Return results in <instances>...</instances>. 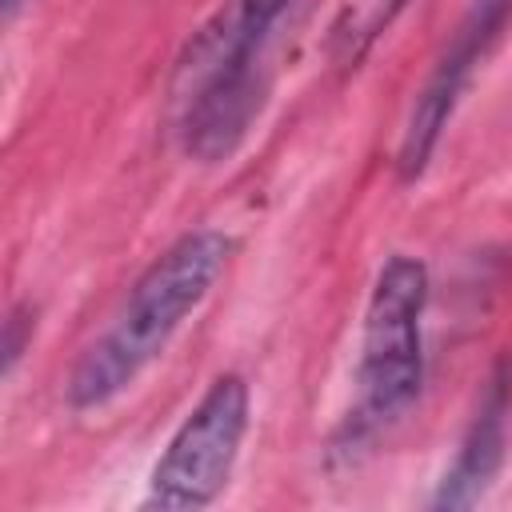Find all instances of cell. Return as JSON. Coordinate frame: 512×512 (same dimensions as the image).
<instances>
[{
    "instance_id": "1",
    "label": "cell",
    "mask_w": 512,
    "mask_h": 512,
    "mask_svg": "<svg viewBox=\"0 0 512 512\" xmlns=\"http://www.w3.org/2000/svg\"><path fill=\"white\" fill-rule=\"evenodd\" d=\"M232 240L220 228L184 232L172 248H164L148 272L132 284L124 308L108 324V332L84 348L68 376V404L80 412L112 404L172 340L188 312L212 292L224 272Z\"/></svg>"
},
{
    "instance_id": "2",
    "label": "cell",
    "mask_w": 512,
    "mask_h": 512,
    "mask_svg": "<svg viewBox=\"0 0 512 512\" xmlns=\"http://www.w3.org/2000/svg\"><path fill=\"white\" fill-rule=\"evenodd\" d=\"M424 304H428V268L416 256H388L376 272L364 308L360 332V368H356V404L344 424L348 448L364 444L408 404L424 384Z\"/></svg>"
},
{
    "instance_id": "3",
    "label": "cell",
    "mask_w": 512,
    "mask_h": 512,
    "mask_svg": "<svg viewBox=\"0 0 512 512\" xmlns=\"http://www.w3.org/2000/svg\"><path fill=\"white\" fill-rule=\"evenodd\" d=\"M248 384L236 372H224L208 384L184 424L172 432L164 456L152 468L144 508H204L212 504L240 456L248 432Z\"/></svg>"
},
{
    "instance_id": "4",
    "label": "cell",
    "mask_w": 512,
    "mask_h": 512,
    "mask_svg": "<svg viewBox=\"0 0 512 512\" xmlns=\"http://www.w3.org/2000/svg\"><path fill=\"white\" fill-rule=\"evenodd\" d=\"M508 12H512V0H472L468 16L460 20L456 36L448 40L444 56L436 60L428 84L420 88V96H416V104L408 112V124H404V136H400V152H396L400 180H416L424 172L444 124L456 112V100L464 96L476 64L492 48V40L504 28Z\"/></svg>"
},
{
    "instance_id": "5",
    "label": "cell",
    "mask_w": 512,
    "mask_h": 512,
    "mask_svg": "<svg viewBox=\"0 0 512 512\" xmlns=\"http://www.w3.org/2000/svg\"><path fill=\"white\" fill-rule=\"evenodd\" d=\"M292 0H224L180 48L172 80H168V108L172 116L196 100L208 84L256 68L260 44L276 28V20L288 12Z\"/></svg>"
},
{
    "instance_id": "6",
    "label": "cell",
    "mask_w": 512,
    "mask_h": 512,
    "mask_svg": "<svg viewBox=\"0 0 512 512\" xmlns=\"http://www.w3.org/2000/svg\"><path fill=\"white\" fill-rule=\"evenodd\" d=\"M508 408H512V384L504 372H496L484 400H480V412L472 416V428L460 440L452 468L444 472V480L432 496V508H472L484 496V488L492 484V476L504 460Z\"/></svg>"
},
{
    "instance_id": "7",
    "label": "cell",
    "mask_w": 512,
    "mask_h": 512,
    "mask_svg": "<svg viewBox=\"0 0 512 512\" xmlns=\"http://www.w3.org/2000/svg\"><path fill=\"white\" fill-rule=\"evenodd\" d=\"M408 0H340L332 24H328V40L324 52L340 72H352L372 48L376 40L392 28V20L404 12Z\"/></svg>"
},
{
    "instance_id": "8",
    "label": "cell",
    "mask_w": 512,
    "mask_h": 512,
    "mask_svg": "<svg viewBox=\"0 0 512 512\" xmlns=\"http://www.w3.org/2000/svg\"><path fill=\"white\" fill-rule=\"evenodd\" d=\"M28 336H32V320L24 316V308H12L8 320H4V372L16 368V360H20L24 344H28Z\"/></svg>"
},
{
    "instance_id": "9",
    "label": "cell",
    "mask_w": 512,
    "mask_h": 512,
    "mask_svg": "<svg viewBox=\"0 0 512 512\" xmlns=\"http://www.w3.org/2000/svg\"><path fill=\"white\" fill-rule=\"evenodd\" d=\"M20 8H24V0H4V20H12Z\"/></svg>"
}]
</instances>
